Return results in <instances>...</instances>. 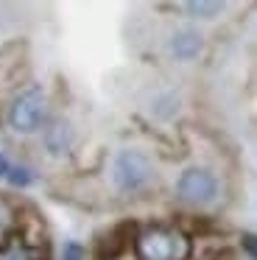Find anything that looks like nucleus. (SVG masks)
<instances>
[{"label": "nucleus", "instance_id": "1", "mask_svg": "<svg viewBox=\"0 0 257 260\" xmlns=\"http://www.w3.org/2000/svg\"><path fill=\"white\" fill-rule=\"evenodd\" d=\"M140 260H187L190 257V238L179 226L154 224L137 232L134 241Z\"/></svg>", "mask_w": 257, "mask_h": 260}, {"label": "nucleus", "instance_id": "2", "mask_svg": "<svg viewBox=\"0 0 257 260\" xmlns=\"http://www.w3.org/2000/svg\"><path fill=\"white\" fill-rule=\"evenodd\" d=\"M9 126L14 132H22V135H31L48 118V98L39 87H28V90L17 92L14 101L9 104Z\"/></svg>", "mask_w": 257, "mask_h": 260}, {"label": "nucleus", "instance_id": "3", "mask_svg": "<svg viewBox=\"0 0 257 260\" xmlns=\"http://www.w3.org/2000/svg\"><path fill=\"white\" fill-rule=\"evenodd\" d=\"M151 174H154L151 159L145 157L143 151H137V148H123V151H117L115 162H112L115 185H117V190H123V193L143 190L151 182Z\"/></svg>", "mask_w": 257, "mask_h": 260}, {"label": "nucleus", "instance_id": "4", "mask_svg": "<svg viewBox=\"0 0 257 260\" xmlns=\"http://www.w3.org/2000/svg\"><path fill=\"white\" fill-rule=\"evenodd\" d=\"M176 196L190 207H204V204L215 202L218 196V176L210 168L190 165L176 179Z\"/></svg>", "mask_w": 257, "mask_h": 260}, {"label": "nucleus", "instance_id": "5", "mask_svg": "<svg viewBox=\"0 0 257 260\" xmlns=\"http://www.w3.org/2000/svg\"><path fill=\"white\" fill-rule=\"evenodd\" d=\"M42 140H45V148H48L53 157L67 154V151H70V146H73V129H70V123H67V120H61V118L50 120V123L45 126Z\"/></svg>", "mask_w": 257, "mask_h": 260}, {"label": "nucleus", "instance_id": "6", "mask_svg": "<svg viewBox=\"0 0 257 260\" xmlns=\"http://www.w3.org/2000/svg\"><path fill=\"white\" fill-rule=\"evenodd\" d=\"M201 48H204V40L193 28H182L171 37V53L176 59H193L201 53Z\"/></svg>", "mask_w": 257, "mask_h": 260}, {"label": "nucleus", "instance_id": "7", "mask_svg": "<svg viewBox=\"0 0 257 260\" xmlns=\"http://www.w3.org/2000/svg\"><path fill=\"white\" fill-rule=\"evenodd\" d=\"M17 224H20V215H17V210L11 207L9 199L0 196V243H3V246L11 241V235H14Z\"/></svg>", "mask_w": 257, "mask_h": 260}, {"label": "nucleus", "instance_id": "8", "mask_svg": "<svg viewBox=\"0 0 257 260\" xmlns=\"http://www.w3.org/2000/svg\"><path fill=\"white\" fill-rule=\"evenodd\" d=\"M182 9L193 17H215L218 12H223V3L221 0H187Z\"/></svg>", "mask_w": 257, "mask_h": 260}, {"label": "nucleus", "instance_id": "9", "mask_svg": "<svg viewBox=\"0 0 257 260\" xmlns=\"http://www.w3.org/2000/svg\"><path fill=\"white\" fill-rule=\"evenodd\" d=\"M0 260H37L34 249L22 241H9L6 246H0Z\"/></svg>", "mask_w": 257, "mask_h": 260}, {"label": "nucleus", "instance_id": "10", "mask_svg": "<svg viewBox=\"0 0 257 260\" xmlns=\"http://www.w3.org/2000/svg\"><path fill=\"white\" fill-rule=\"evenodd\" d=\"M6 179H9L14 187H28V185L34 182V174H31V168H22V165H11V171L6 174Z\"/></svg>", "mask_w": 257, "mask_h": 260}, {"label": "nucleus", "instance_id": "11", "mask_svg": "<svg viewBox=\"0 0 257 260\" xmlns=\"http://www.w3.org/2000/svg\"><path fill=\"white\" fill-rule=\"evenodd\" d=\"M87 257V249L78 241H67L65 249H61V260H84Z\"/></svg>", "mask_w": 257, "mask_h": 260}, {"label": "nucleus", "instance_id": "12", "mask_svg": "<svg viewBox=\"0 0 257 260\" xmlns=\"http://www.w3.org/2000/svg\"><path fill=\"white\" fill-rule=\"evenodd\" d=\"M243 252L249 254V260H257V232H246L243 241H240Z\"/></svg>", "mask_w": 257, "mask_h": 260}, {"label": "nucleus", "instance_id": "13", "mask_svg": "<svg viewBox=\"0 0 257 260\" xmlns=\"http://www.w3.org/2000/svg\"><path fill=\"white\" fill-rule=\"evenodd\" d=\"M11 171V162L6 159V154H0V176H6Z\"/></svg>", "mask_w": 257, "mask_h": 260}]
</instances>
